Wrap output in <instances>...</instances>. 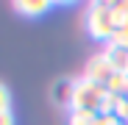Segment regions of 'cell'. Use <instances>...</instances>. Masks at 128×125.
Here are the masks:
<instances>
[{"mask_svg": "<svg viewBox=\"0 0 128 125\" xmlns=\"http://www.w3.org/2000/svg\"><path fill=\"white\" fill-rule=\"evenodd\" d=\"M84 28H86V33H89L95 42L109 45L112 36H114V31H117L112 6L103 3V0H89V3H86V11H84Z\"/></svg>", "mask_w": 128, "mask_h": 125, "instance_id": "obj_1", "label": "cell"}, {"mask_svg": "<svg viewBox=\"0 0 128 125\" xmlns=\"http://www.w3.org/2000/svg\"><path fill=\"white\" fill-rule=\"evenodd\" d=\"M106 100H109V89L100 83L89 81V78H75V92H72V109L70 111H92L100 114Z\"/></svg>", "mask_w": 128, "mask_h": 125, "instance_id": "obj_2", "label": "cell"}, {"mask_svg": "<svg viewBox=\"0 0 128 125\" xmlns=\"http://www.w3.org/2000/svg\"><path fill=\"white\" fill-rule=\"evenodd\" d=\"M117 70H114V64L109 61V56H106L103 50L100 53H95L89 61H86V67H84V78H89V81H95V83H100V86H106V83L112 81V75H114Z\"/></svg>", "mask_w": 128, "mask_h": 125, "instance_id": "obj_3", "label": "cell"}, {"mask_svg": "<svg viewBox=\"0 0 128 125\" xmlns=\"http://www.w3.org/2000/svg\"><path fill=\"white\" fill-rule=\"evenodd\" d=\"M11 8H14L20 17L36 19V17H45V14L53 8V0H11Z\"/></svg>", "mask_w": 128, "mask_h": 125, "instance_id": "obj_4", "label": "cell"}, {"mask_svg": "<svg viewBox=\"0 0 128 125\" xmlns=\"http://www.w3.org/2000/svg\"><path fill=\"white\" fill-rule=\"evenodd\" d=\"M72 92H75V78H64L53 86V103L61 109H72Z\"/></svg>", "mask_w": 128, "mask_h": 125, "instance_id": "obj_5", "label": "cell"}, {"mask_svg": "<svg viewBox=\"0 0 128 125\" xmlns=\"http://www.w3.org/2000/svg\"><path fill=\"white\" fill-rule=\"evenodd\" d=\"M103 53L109 56V61L114 64L117 72H128V50L125 47H117V45H106Z\"/></svg>", "mask_w": 128, "mask_h": 125, "instance_id": "obj_6", "label": "cell"}, {"mask_svg": "<svg viewBox=\"0 0 128 125\" xmlns=\"http://www.w3.org/2000/svg\"><path fill=\"white\" fill-rule=\"evenodd\" d=\"M106 89L112 95H120V97H128V72H114L112 81L106 83Z\"/></svg>", "mask_w": 128, "mask_h": 125, "instance_id": "obj_7", "label": "cell"}, {"mask_svg": "<svg viewBox=\"0 0 128 125\" xmlns=\"http://www.w3.org/2000/svg\"><path fill=\"white\" fill-rule=\"evenodd\" d=\"M98 117L92 111H67V125H98Z\"/></svg>", "mask_w": 128, "mask_h": 125, "instance_id": "obj_8", "label": "cell"}, {"mask_svg": "<svg viewBox=\"0 0 128 125\" xmlns=\"http://www.w3.org/2000/svg\"><path fill=\"white\" fill-rule=\"evenodd\" d=\"M109 45H117V47H125V50H128V19H125V22L114 31V36H112Z\"/></svg>", "mask_w": 128, "mask_h": 125, "instance_id": "obj_9", "label": "cell"}, {"mask_svg": "<svg viewBox=\"0 0 128 125\" xmlns=\"http://www.w3.org/2000/svg\"><path fill=\"white\" fill-rule=\"evenodd\" d=\"M0 111H11V92L3 81H0Z\"/></svg>", "mask_w": 128, "mask_h": 125, "instance_id": "obj_10", "label": "cell"}, {"mask_svg": "<svg viewBox=\"0 0 128 125\" xmlns=\"http://www.w3.org/2000/svg\"><path fill=\"white\" fill-rule=\"evenodd\" d=\"M0 125H14V114L11 111H0Z\"/></svg>", "mask_w": 128, "mask_h": 125, "instance_id": "obj_11", "label": "cell"}, {"mask_svg": "<svg viewBox=\"0 0 128 125\" xmlns=\"http://www.w3.org/2000/svg\"><path fill=\"white\" fill-rule=\"evenodd\" d=\"M72 3H78V0H53V6H72Z\"/></svg>", "mask_w": 128, "mask_h": 125, "instance_id": "obj_12", "label": "cell"}, {"mask_svg": "<svg viewBox=\"0 0 128 125\" xmlns=\"http://www.w3.org/2000/svg\"><path fill=\"white\" fill-rule=\"evenodd\" d=\"M125 122H128V120H125Z\"/></svg>", "mask_w": 128, "mask_h": 125, "instance_id": "obj_13", "label": "cell"}]
</instances>
